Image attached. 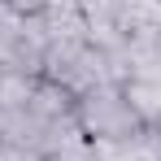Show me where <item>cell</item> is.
I'll return each mask as SVG.
<instances>
[{
  "instance_id": "277c9868",
  "label": "cell",
  "mask_w": 161,
  "mask_h": 161,
  "mask_svg": "<svg viewBox=\"0 0 161 161\" xmlns=\"http://www.w3.org/2000/svg\"><path fill=\"white\" fill-rule=\"evenodd\" d=\"M31 92H35V74L4 70V74H0V113H4V109H26Z\"/></svg>"
},
{
  "instance_id": "5b68a950",
  "label": "cell",
  "mask_w": 161,
  "mask_h": 161,
  "mask_svg": "<svg viewBox=\"0 0 161 161\" xmlns=\"http://www.w3.org/2000/svg\"><path fill=\"white\" fill-rule=\"evenodd\" d=\"M0 161H44V157L31 153V148H9V144H0Z\"/></svg>"
},
{
  "instance_id": "3957f363",
  "label": "cell",
  "mask_w": 161,
  "mask_h": 161,
  "mask_svg": "<svg viewBox=\"0 0 161 161\" xmlns=\"http://www.w3.org/2000/svg\"><path fill=\"white\" fill-rule=\"evenodd\" d=\"M122 96H126L131 113L139 118V126H153V122L161 118V83H135V79H126L122 83Z\"/></svg>"
},
{
  "instance_id": "6da1fadb",
  "label": "cell",
  "mask_w": 161,
  "mask_h": 161,
  "mask_svg": "<svg viewBox=\"0 0 161 161\" xmlns=\"http://www.w3.org/2000/svg\"><path fill=\"white\" fill-rule=\"evenodd\" d=\"M74 122L87 135V144H131L144 131L122 96V83H100V87L83 92L74 100Z\"/></svg>"
},
{
  "instance_id": "7a4b0ae2",
  "label": "cell",
  "mask_w": 161,
  "mask_h": 161,
  "mask_svg": "<svg viewBox=\"0 0 161 161\" xmlns=\"http://www.w3.org/2000/svg\"><path fill=\"white\" fill-rule=\"evenodd\" d=\"M26 109L44 122V126H48V122H61V118H70V113H74V96H70L61 83H53V79H44V74H39Z\"/></svg>"
},
{
  "instance_id": "8992f818",
  "label": "cell",
  "mask_w": 161,
  "mask_h": 161,
  "mask_svg": "<svg viewBox=\"0 0 161 161\" xmlns=\"http://www.w3.org/2000/svg\"><path fill=\"white\" fill-rule=\"evenodd\" d=\"M153 131H157V139H161V118H157V122H153Z\"/></svg>"
}]
</instances>
